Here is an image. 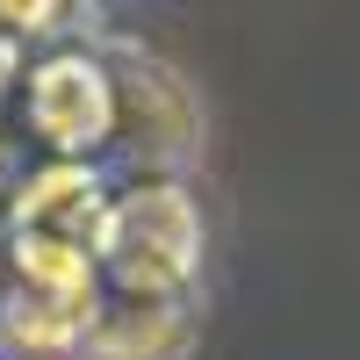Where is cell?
I'll list each match as a JSON object with an SVG mask.
<instances>
[{
	"label": "cell",
	"instance_id": "cell-7",
	"mask_svg": "<svg viewBox=\"0 0 360 360\" xmlns=\"http://www.w3.org/2000/svg\"><path fill=\"white\" fill-rule=\"evenodd\" d=\"M86 339V317L72 310H51V303H29V295H0V353L8 360H72Z\"/></svg>",
	"mask_w": 360,
	"mask_h": 360
},
{
	"label": "cell",
	"instance_id": "cell-9",
	"mask_svg": "<svg viewBox=\"0 0 360 360\" xmlns=\"http://www.w3.org/2000/svg\"><path fill=\"white\" fill-rule=\"evenodd\" d=\"M15 79H22V44H8V37H0V101L15 94Z\"/></svg>",
	"mask_w": 360,
	"mask_h": 360
},
{
	"label": "cell",
	"instance_id": "cell-10",
	"mask_svg": "<svg viewBox=\"0 0 360 360\" xmlns=\"http://www.w3.org/2000/svg\"><path fill=\"white\" fill-rule=\"evenodd\" d=\"M8 188H15V173H8V144H0V202H8Z\"/></svg>",
	"mask_w": 360,
	"mask_h": 360
},
{
	"label": "cell",
	"instance_id": "cell-8",
	"mask_svg": "<svg viewBox=\"0 0 360 360\" xmlns=\"http://www.w3.org/2000/svg\"><path fill=\"white\" fill-rule=\"evenodd\" d=\"M86 15L79 8H15V0H8V8H0V37H8V44H22V37H65V29H79Z\"/></svg>",
	"mask_w": 360,
	"mask_h": 360
},
{
	"label": "cell",
	"instance_id": "cell-1",
	"mask_svg": "<svg viewBox=\"0 0 360 360\" xmlns=\"http://www.w3.org/2000/svg\"><path fill=\"white\" fill-rule=\"evenodd\" d=\"M202 202L188 180H123L108 195V217L94 231V266L108 295L137 303H180L202 274Z\"/></svg>",
	"mask_w": 360,
	"mask_h": 360
},
{
	"label": "cell",
	"instance_id": "cell-2",
	"mask_svg": "<svg viewBox=\"0 0 360 360\" xmlns=\"http://www.w3.org/2000/svg\"><path fill=\"white\" fill-rule=\"evenodd\" d=\"M101 65H108V101H115L108 152L130 166V180H180V166H195L202 152L195 86L137 44H115Z\"/></svg>",
	"mask_w": 360,
	"mask_h": 360
},
{
	"label": "cell",
	"instance_id": "cell-4",
	"mask_svg": "<svg viewBox=\"0 0 360 360\" xmlns=\"http://www.w3.org/2000/svg\"><path fill=\"white\" fill-rule=\"evenodd\" d=\"M108 173L86 159H44L8 188V238H65V245H94L108 217Z\"/></svg>",
	"mask_w": 360,
	"mask_h": 360
},
{
	"label": "cell",
	"instance_id": "cell-6",
	"mask_svg": "<svg viewBox=\"0 0 360 360\" xmlns=\"http://www.w3.org/2000/svg\"><path fill=\"white\" fill-rule=\"evenodd\" d=\"M8 252V288L29 295V303H51V310H72V317H94L101 310V266L86 245H65V238H0Z\"/></svg>",
	"mask_w": 360,
	"mask_h": 360
},
{
	"label": "cell",
	"instance_id": "cell-3",
	"mask_svg": "<svg viewBox=\"0 0 360 360\" xmlns=\"http://www.w3.org/2000/svg\"><path fill=\"white\" fill-rule=\"evenodd\" d=\"M22 123L51 159H86L94 166V152H108V123H115L108 65L94 51H72V44L44 51L22 72Z\"/></svg>",
	"mask_w": 360,
	"mask_h": 360
},
{
	"label": "cell",
	"instance_id": "cell-11",
	"mask_svg": "<svg viewBox=\"0 0 360 360\" xmlns=\"http://www.w3.org/2000/svg\"><path fill=\"white\" fill-rule=\"evenodd\" d=\"M0 266H8V252H0Z\"/></svg>",
	"mask_w": 360,
	"mask_h": 360
},
{
	"label": "cell",
	"instance_id": "cell-5",
	"mask_svg": "<svg viewBox=\"0 0 360 360\" xmlns=\"http://www.w3.org/2000/svg\"><path fill=\"white\" fill-rule=\"evenodd\" d=\"M195 353V303H137V295H101L86 317V339L72 360H188Z\"/></svg>",
	"mask_w": 360,
	"mask_h": 360
},
{
	"label": "cell",
	"instance_id": "cell-12",
	"mask_svg": "<svg viewBox=\"0 0 360 360\" xmlns=\"http://www.w3.org/2000/svg\"><path fill=\"white\" fill-rule=\"evenodd\" d=\"M0 360H8V353H0Z\"/></svg>",
	"mask_w": 360,
	"mask_h": 360
}]
</instances>
